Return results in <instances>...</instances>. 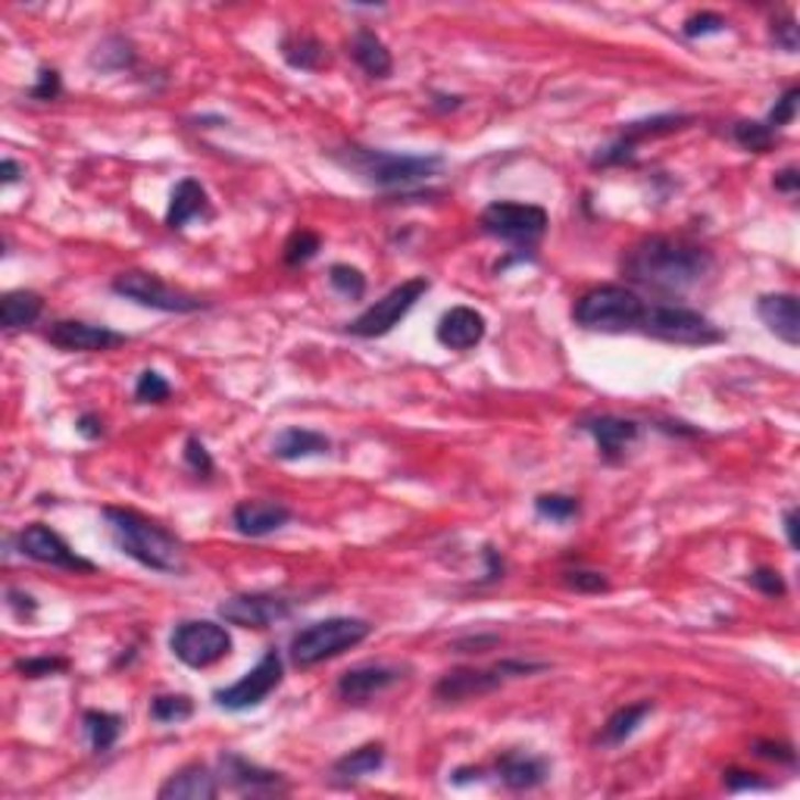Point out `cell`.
<instances>
[{
    "instance_id": "obj_1",
    "label": "cell",
    "mask_w": 800,
    "mask_h": 800,
    "mask_svg": "<svg viewBox=\"0 0 800 800\" xmlns=\"http://www.w3.org/2000/svg\"><path fill=\"white\" fill-rule=\"evenodd\" d=\"M713 254L695 241L654 235L632 244L622 257V276L657 295H681L710 276Z\"/></svg>"
},
{
    "instance_id": "obj_2",
    "label": "cell",
    "mask_w": 800,
    "mask_h": 800,
    "mask_svg": "<svg viewBox=\"0 0 800 800\" xmlns=\"http://www.w3.org/2000/svg\"><path fill=\"white\" fill-rule=\"evenodd\" d=\"M103 522L110 529L113 544L125 557L141 563L144 569H154L163 576H181L185 573V566H188L185 547L169 529H163L160 522L147 520L135 510H122V507H107Z\"/></svg>"
},
{
    "instance_id": "obj_3",
    "label": "cell",
    "mask_w": 800,
    "mask_h": 800,
    "mask_svg": "<svg viewBox=\"0 0 800 800\" xmlns=\"http://www.w3.org/2000/svg\"><path fill=\"white\" fill-rule=\"evenodd\" d=\"M332 160L385 191H391V188L407 191L413 185L435 179L444 166V157L438 154H395V151H373V147H357V144L335 151Z\"/></svg>"
},
{
    "instance_id": "obj_4",
    "label": "cell",
    "mask_w": 800,
    "mask_h": 800,
    "mask_svg": "<svg viewBox=\"0 0 800 800\" xmlns=\"http://www.w3.org/2000/svg\"><path fill=\"white\" fill-rule=\"evenodd\" d=\"M644 310H647V300L638 298L632 288L600 285V288H591L576 300L573 320L588 332L622 335V332H638Z\"/></svg>"
},
{
    "instance_id": "obj_5",
    "label": "cell",
    "mask_w": 800,
    "mask_h": 800,
    "mask_svg": "<svg viewBox=\"0 0 800 800\" xmlns=\"http://www.w3.org/2000/svg\"><path fill=\"white\" fill-rule=\"evenodd\" d=\"M369 635H373V625L357 616H332V620L313 622L291 638V663L298 669H313L363 644Z\"/></svg>"
},
{
    "instance_id": "obj_6",
    "label": "cell",
    "mask_w": 800,
    "mask_h": 800,
    "mask_svg": "<svg viewBox=\"0 0 800 800\" xmlns=\"http://www.w3.org/2000/svg\"><path fill=\"white\" fill-rule=\"evenodd\" d=\"M638 332L666 344H685V347H707L725 338L703 313L679 303H647Z\"/></svg>"
},
{
    "instance_id": "obj_7",
    "label": "cell",
    "mask_w": 800,
    "mask_h": 800,
    "mask_svg": "<svg viewBox=\"0 0 800 800\" xmlns=\"http://www.w3.org/2000/svg\"><path fill=\"white\" fill-rule=\"evenodd\" d=\"M481 232L491 238L507 241L516 251H535L544 235L551 216L538 203H516V200H495L491 207L481 210Z\"/></svg>"
},
{
    "instance_id": "obj_8",
    "label": "cell",
    "mask_w": 800,
    "mask_h": 800,
    "mask_svg": "<svg viewBox=\"0 0 800 800\" xmlns=\"http://www.w3.org/2000/svg\"><path fill=\"white\" fill-rule=\"evenodd\" d=\"M547 663H529V660H503L491 669H454L447 676H441L435 685V698L444 703H460V700L481 698L498 691L503 681L522 679V676H535L544 673Z\"/></svg>"
},
{
    "instance_id": "obj_9",
    "label": "cell",
    "mask_w": 800,
    "mask_h": 800,
    "mask_svg": "<svg viewBox=\"0 0 800 800\" xmlns=\"http://www.w3.org/2000/svg\"><path fill=\"white\" fill-rule=\"evenodd\" d=\"M113 291H116L120 298L138 303V307L160 310V313H198V310H207V300H200L198 295H188V291H181V288H173V285H166L160 276H154V273H141V269L120 273V276L113 279Z\"/></svg>"
},
{
    "instance_id": "obj_10",
    "label": "cell",
    "mask_w": 800,
    "mask_h": 800,
    "mask_svg": "<svg viewBox=\"0 0 800 800\" xmlns=\"http://www.w3.org/2000/svg\"><path fill=\"white\" fill-rule=\"evenodd\" d=\"M432 281L429 279H410L391 288L388 295L381 300H376L369 310H363L360 316L354 322H347V332L354 338H381L388 332H395V325H400V320L416 307L422 300V295H429Z\"/></svg>"
},
{
    "instance_id": "obj_11",
    "label": "cell",
    "mask_w": 800,
    "mask_h": 800,
    "mask_svg": "<svg viewBox=\"0 0 800 800\" xmlns=\"http://www.w3.org/2000/svg\"><path fill=\"white\" fill-rule=\"evenodd\" d=\"M169 651L185 666L207 669V666L225 660L232 654V635L225 632V625L213 620L181 622V625H176V632L169 635Z\"/></svg>"
},
{
    "instance_id": "obj_12",
    "label": "cell",
    "mask_w": 800,
    "mask_h": 800,
    "mask_svg": "<svg viewBox=\"0 0 800 800\" xmlns=\"http://www.w3.org/2000/svg\"><path fill=\"white\" fill-rule=\"evenodd\" d=\"M285 679V663H281V654L276 647H269L266 654L260 657V663L251 669V673H244L235 685H229V688H220L213 700H216V707L222 710H229V713H244V710H254V707H260L263 700L269 698L276 688L281 685Z\"/></svg>"
},
{
    "instance_id": "obj_13",
    "label": "cell",
    "mask_w": 800,
    "mask_h": 800,
    "mask_svg": "<svg viewBox=\"0 0 800 800\" xmlns=\"http://www.w3.org/2000/svg\"><path fill=\"white\" fill-rule=\"evenodd\" d=\"M16 547H20L22 557L29 560L44 563V566H54L63 573H95L98 566L91 560H85L81 554H76L63 535H57L51 525L44 522H32L25 525L20 535H16Z\"/></svg>"
},
{
    "instance_id": "obj_14",
    "label": "cell",
    "mask_w": 800,
    "mask_h": 800,
    "mask_svg": "<svg viewBox=\"0 0 800 800\" xmlns=\"http://www.w3.org/2000/svg\"><path fill=\"white\" fill-rule=\"evenodd\" d=\"M691 122H695L691 116H681V113H663V116H651V120L629 122V125H622L620 138L613 141V144H607L603 151H598L591 163L595 166H622V163H632L641 141L673 135V132H679V129L691 125Z\"/></svg>"
},
{
    "instance_id": "obj_15",
    "label": "cell",
    "mask_w": 800,
    "mask_h": 800,
    "mask_svg": "<svg viewBox=\"0 0 800 800\" xmlns=\"http://www.w3.org/2000/svg\"><path fill=\"white\" fill-rule=\"evenodd\" d=\"M295 610V603L281 595H235V598L222 600L220 616L229 625H241V629H269L276 622L288 620Z\"/></svg>"
},
{
    "instance_id": "obj_16",
    "label": "cell",
    "mask_w": 800,
    "mask_h": 800,
    "mask_svg": "<svg viewBox=\"0 0 800 800\" xmlns=\"http://www.w3.org/2000/svg\"><path fill=\"white\" fill-rule=\"evenodd\" d=\"M47 344H54L57 351H66V354H100V351H113L125 344V335L122 332H113L107 325H91V322H79V320H60L54 322L47 332H44Z\"/></svg>"
},
{
    "instance_id": "obj_17",
    "label": "cell",
    "mask_w": 800,
    "mask_h": 800,
    "mask_svg": "<svg viewBox=\"0 0 800 800\" xmlns=\"http://www.w3.org/2000/svg\"><path fill=\"white\" fill-rule=\"evenodd\" d=\"M403 679V669L398 666H381V663H366L357 669H347L338 679V698L344 703H366L379 698L381 691L395 688Z\"/></svg>"
},
{
    "instance_id": "obj_18",
    "label": "cell",
    "mask_w": 800,
    "mask_h": 800,
    "mask_svg": "<svg viewBox=\"0 0 800 800\" xmlns=\"http://www.w3.org/2000/svg\"><path fill=\"white\" fill-rule=\"evenodd\" d=\"M220 766L222 776H225L229 785H232L235 791H241V795L260 798V795H281V791H288V781H285L281 773L263 769L257 763L238 757V754H222Z\"/></svg>"
},
{
    "instance_id": "obj_19",
    "label": "cell",
    "mask_w": 800,
    "mask_h": 800,
    "mask_svg": "<svg viewBox=\"0 0 800 800\" xmlns=\"http://www.w3.org/2000/svg\"><path fill=\"white\" fill-rule=\"evenodd\" d=\"M232 522L244 538H266L291 522V510L276 500H241L232 513Z\"/></svg>"
},
{
    "instance_id": "obj_20",
    "label": "cell",
    "mask_w": 800,
    "mask_h": 800,
    "mask_svg": "<svg viewBox=\"0 0 800 800\" xmlns=\"http://www.w3.org/2000/svg\"><path fill=\"white\" fill-rule=\"evenodd\" d=\"M485 332H488V322H485L479 310H473V307H454V310H447L438 320L435 338L447 351H473L476 344H481Z\"/></svg>"
},
{
    "instance_id": "obj_21",
    "label": "cell",
    "mask_w": 800,
    "mask_h": 800,
    "mask_svg": "<svg viewBox=\"0 0 800 800\" xmlns=\"http://www.w3.org/2000/svg\"><path fill=\"white\" fill-rule=\"evenodd\" d=\"M581 432H588L595 438L598 451L607 460H620L638 441L641 425L635 420H622V416H591V420H581Z\"/></svg>"
},
{
    "instance_id": "obj_22",
    "label": "cell",
    "mask_w": 800,
    "mask_h": 800,
    "mask_svg": "<svg viewBox=\"0 0 800 800\" xmlns=\"http://www.w3.org/2000/svg\"><path fill=\"white\" fill-rule=\"evenodd\" d=\"M757 316L763 325L785 341L788 347H798L800 344V307L795 295H763L757 300Z\"/></svg>"
},
{
    "instance_id": "obj_23",
    "label": "cell",
    "mask_w": 800,
    "mask_h": 800,
    "mask_svg": "<svg viewBox=\"0 0 800 800\" xmlns=\"http://www.w3.org/2000/svg\"><path fill=\"white\" fill-rule=\"evenodd\" d=\"M216 795H220V781L203 763L181 766L179 773H173L157 791L160 800H213Z\"/></svg>"
},
{
    "instance_id": "obj_24",
    "label": "cell",
    "mask_w": 800,
    "mask_h": 800,
    "mask_svg": "<svg viewBox=\"0 0 800 800\" xmlns=\"http://www.w3.org/2000/svg\"><path fill=\"white\" fill-rule=\"evenodd\" d=\"M191 220H213L210 195L198 179H181L173 195H169V210H166V225L169 229H185Z\"/></svg>"
},
{
    "instance_id": "obj_25",
    "label": "cell",
    "mask_w": 800,
    "mask_h": 800,
    "mask_svg": "<svg viewBox=\"0 0 800 800\" xmlns=\"http://www.w3.org/2000/svg\"><path fill=\"white\" fill-rule=\"evenodd\" d=\"M547 773H551L547 760L529 757V754H520V751L503 754L498 760V766H495V776H498L507 788H513V791H532V788H538V785L547 781Z\"/></svg>"
},
{
    "instance_id": "obj_26",
    "label": "cell",
    "mask_w": 800,
    "mask_h": 800,
    "mask_svg": "<svg viewBox=\"0 0 800 800\" xmlns=\"http://www.w3.org/2000/svg\"><path fill=\"white\" fill-rule=\"evenodd\" d=\"M279 51L285 63L300 73H320L322 66H329V47L310 32H288L281 38Z\"/></svg>"
},
{
    "instance_id": "obj_27",
    "label": "cell",
    "mask_w": 800,
    "mask_h": 800,
    "mask_svg": "<svg viewBox=\"0 0 800 800\" xmlns=\"http://www.w3.org/2000/svg\"><path fill=\"white\" fill-rule=\"evenodd\" d=\"M351 57L357 60V66H360L369 79H388L395 73L391 51H388V44L373 29H360L354 35V41H351Z\"/></svg>"
},
{
    "instance_id": "obj_28",
    "label": "cell",
    "mask_w": 800,
    "mask_h": 800,
    "mask_svg": "<svg viewBox=\"0 0 800 800\" xmlns=\"http://www.w3.org/2000/svg\"><path fill=\"white\" fill-rule=\"evenodd\" d=\"M332 451V441L313 429H285L279 438L273 441V457L279 460H307V457H325Z\"/></svg>"
},
{
    "instance_id": "obj_29",
    "label": "cell",
    "mask_w": 800,
    "mask_h": 800,
    "mask_svg": "<svg viewBox=\"0 0 800 800\" xmlns=\"http://www.w3.org/2000/svg\"><path fill=\"white\" fill-rule=\"evenodd\" d=\"M44 313V298L38 291H7L0 300V322H3V332H20L35 325Z\"/></svg>"
},
{
    "instance_id": "obj_30",
    "label": "cell",
    "mask_w": 800,
    "mask_h": 800,
    "mask_svg": "<svg viewBox=\"0 0 800 800\" xmlns=\"http://www.w3.org/2000/svg\"><path fill=\"white\" fill-rule=\"evenodd\" d=\"M385 766V744H363L357 751L344 754L341 760H335L332 766V776L338 781H357L379 773Z\"/></svg>"
},
{
    "instance_id": "obj_31",
    "label": "cell",
    "mask_w": 800,
    "mask_h": 800,
    "mask_svg": "<svg viewBox=\"0 0 800 800\" xmlns=\"http://www.w3.org/2000/svg\"><path fill=\"white\" fill-rule=\"evenodd\" d=\"M654 713V703L651 700H641V703H629V707H620L607 725H603V732H600V744H607V747H613V744H622V741H629L635 732H638V725L647 716Z\"/></svg>"
},
{
    "instance_id": "obj_32",
    "label": "cell",
    "mask_w": 800,
    "mask_h": 800,
    "mask_svg": "<svg viewBox=\"0 0 800 800\" xmlns=\"http://www.w3.org/2000/svg\"><path fill=\"white\" fill-rule=\"evenodd\" d=\"M81 725H85V735L91 741V751H95V754L113 751V744H116L122 735V716L107 713V710H88V713L81 716Z\"/></svg>"
},
{
    "instance_id": "obj_33",
    "label": "cell",
    "mask_w": 800,
    "mask_h": 800,
    "mask_svg": "<svg viewBox=\"0 0 800 800\" xmlns=\"http://www.w3.org/2000/svg\"><path fill=\"white\" fill-rule=\"evenodd\" d=\"M132 63H135L132 41L120 38V35H113V38H107L103 44H98V51H95V57H91V66H95V69H103V73H116V69H125V66H132Z\"/></svg>"
},
{
    "instance_id": "obj_34",
    "label": "cell",
    "mask_w": 800,
    "mask_h": 800,
    "mask_svg": "<svg viewBox=\"0 0 800 800\" xmlns=\"http://www.w3.org/2000/svg\"><path fill=\"white\" fill-rule=\"evenodd\" d=\"M322 251V238L316 232H310V229H298V232H291V238L285 241V266H291V269H298V266H307V263L313 260L316 254Z\"/></svg>"
},
{
    "instance_id": "obj_35",
    "label": "cell",
    "mask_w": 800,
    "mask_h": 800,
    "mask_svg": "<svg viewBox=\"0 0 800 800\" xmlns=\"http://www.w3.org/2000/svg\"><path fill=\"white\" fill-rule=\"evenodd\" d=\"M195 716V700L185 695H160L151 700V720L160 725H173V722H185Z\"/></svg>"
},
{
    "instance_id": "obj_36",
    "label": "cell",
    "mask_w": 800,
    "mask_h": 800,
    "mask_svg": "<svg viewBox=\"0 0 800 800\" xmlns=\"http://www.w3.org/2000/svg\"><path fill=\"white\" fill-rule=\"evenodd\" d=\"M535 513H538L541 520L566 525V522H573L579 516L581 503L579 498H569V495H538L535 498Z\"/></svg>"
},
{
    "instance_id": "obj_37",
    "label": "cell",
    "mask_w": 800,
    "mask_h": 800,
    "mask_svg": "<svg viewBox=\"0 0 800 800\" xmlns=\"http://www.w3.org/2000/svg\"><path fill=\"white\" fill-rule=\"evenodd\" d=\"M732 135L744 151H754V154H766L776 144V132L766 122H738L732 129Z\"/></svg>"
},
{
    "instance_id": "obj_38",
    "label": "cell",
    "mask_w": 800,
    "mask_h": 800,
    "mask_svg": "<svg viewBox=\"0 0 800 800\" xmlns=\"http://www.w3.org/2000/svg\"><path fill=\"white\" fill-rule=\"evenodd\" d=\"M329 281H332V288L344 295V298L351 300H360L366 295V276H363L357 266H347V263H335L332 269H329Z\"/></svg>"
},
{
    "instance_id": "obj_39",
    "label": "cell",
    "mask_w": 800,
    "mask_h": 800,
    "mask_svg": "<svg viewBox=\"0 0 800 800\" xmlns=\"http://www.w3.org/2000/svg\"><path fill=\"white\" fill-rule=\"evenodd\" d=\"M173 395V385L157 369H144L135 381V400L138 403H166Z\"/></svg>"
},
{
    "instance_id": "obj_40",
    "label": "cell",
    "mask_w": 800,
    "mask_h": 800,
    "mask_svg": "<svg viewBox=\"0 0 800 800\" xmlns=\"http://www.w3.org/2000/svg\"><path fill=\"white\" fill-rule=\"evenodd\" d=\"M13 669L22 679H47V676H60L69 669L66 657H25V660L13 663Z\"/></svg>"
},
{
    "instance_id": "obj_41",
    "label": "cell",
    "mask_w": 800,
    "mask_h": 800,
    "mask_svg": "<svg viewBox=\"0 0 800 800\" xmlns=\"http://www.w3.org/2000/svg\"><path fill=\"white\" fill-rule=\"evenodd\" d=\"M725 29H729V22L722 20L720 13H710V10L695 13L691 20H685V25H681L685 38H707V35H720Z\"/></svg>"
},
{
    "instance_id": "obj_42",
    "label": "cell",
    "mask_w": 800,
    "mask_h": 800,
    "mask_svg": "<svg viewBox=\"0 0 800 800\" xmlns=\"http://www.w3.org/2000/svg\"><path fill=\"white\" fill-rule=\"evenodd\" d=\"M798 100H800V88H788L779 100H776V107L769 110V120L766 125L776 132V129H785V125H791L795 116H798Z\"/></svg>"
},
{
    "instance_id": "obj_43",
    "label": "cell",
    "mask_w": 800,
    "mask_h": 800,
    "mask_svg": "<svg viewBox=\"0 0 800 800\" xmlns=\"http://www.w3.org/2000/svg\"><path fill=\"white\" fill-rule=\"evenodd\" d=\"M563 581L573 588V591H581V595H600L610 588V581L603 573H591V569H569L563 573Z\"/></svg>"
},
{
    "instance_id": "obj_44",
    "label": "cell",
    "mask_w": 800,
    "mask_h": 800,
    "mask_svg": "<svg viewBox=\"0 0 800 800\" xmlns=\"http://www.w3.org/2000/svg\"><path fill=\"white\" fill-rule=\"evenodd\" d=\"M185 463L191 466L195 476H203V479L213 476V469H216V466H213V457H210V451H207V444L200 438L185 441Z\"/></svg>"
},
{
    "instance_id": "obj_45",
    "label": "cell",
    "mask_w": 800,
    "mask_h": 800,
    "mask_svg": "<svg viewBox=\"0 0 800 800\" xmlns=\"http://www.w3.org/2000/svg\"><path fill=\"white\" fill-rule=\"evenodd\" d=\"M747 581H751V588H757V591L766 595V598H785V595H788V585H785V579H781L776 569H766V566L754 569V573L747 576Z\"/></svg>"
},
{
    "instance_id": "obj_46",
    "label": "cell",
    "mask_w": 800,
    "mask_h": 800,
    "mask_svg": "<svg viewBox=\"0 0 800 800\" xmlns=\"http://www.w3.org/2000/svg\"><path fill=\"white\" fill-rule=\"evenodd\" d=\"M773 41H776V47L785 51V54H798L800 47V38H798V22L795 16H785V20L773 22Z\"/></svg>"
},
{
    "instance_id": "obj_47",
    "label": "cell",
    "mask_w": 800,
    "mask_h": 800,
    "mask_svg": "<svg viewBox=\"0 0 800 800\" xmlns=\"http://www.w3.org/2000/svg\"><path fill=\"white\" fill-rule=\"evenodd\" d=\"M63 85H60V73L57 69H41L38 73V81L32 85V91H29V98L32 100H57L60 98Z\"/></svg>"
},
{
    "instance_id": "obj_48",
    "label": "cell",
    "mask_w": 800,
    "mask_h": 800,
    "mask_svg": "<svg viewBox=\"0 0 800 800\" xmlns=\"http://www.w3.org/2000/svg\"><path fill=\"white\" fill-rule=\"evenodd\" d=\"M754 754H757V757H766V760L785 763V766H795V763H798L795 747H791V744H776V741H757V744H754Z\"/></svg>"
},
{
    "instance_id": "obj_49",
    "label": "cell",
    "mask_w": 800,
    "mask_h": 800,
    "mask_svg": "<svg viewBox=\"0 0 800 800\" xmlns=\"http://www.w3.org/2000/svg\"><path fill=\"white\" fill-rule=\"evenodd\" d=\"M725 788H729V791H769L773 785H769V781L757 779L754 773H744V769H729V773H725Z\"/></svg>"
},
{
    "instance_id": "obj_50",
    "label": "cell",
    "mask_w": 800,
    "mask_h": 800,
    "mask_svg": "<svg viewBox=\"0 0 800 800\" xmlns=\"http://www.w3.org/2000/svg\"><path fill=\"white\" fill-rule=\"evenodd\" d=\"M7 603L20 613V616H35L38 613V600L32 598V595H25L20 588H10L7 591Z\"/></svg>"
},
{
    "instance_id": "obj_51",
    "label": "cell",
    "mask_w": 800,
    "mask_h": 800,
    "mask_svg": "<svg viewBox=\"0 0 800 800\" xmlns=\"http://www.w3.org/2000/svg\"><path fill=\"white\" fill-rule=\"evenodd\" d=\"M76 432L88 441L103 438V420H100L98 413H81L79 420H76Z\"/></svg>"
},
{
    "instance_id": "obj_52",
    "label": "cell",
    "mask_w": 800,
    "mask_h": 800,
    "mask_svg": "<svg viewBox=\"0 0 800 800\" xmlns=\"http://www.w3.org/2000/svg\"><path fill=\"white\" fill-rule=\"evenodd\" d=\"M800 188V173L795 166H785L781 173H776V191L781 195H798Z\"/></svg>"
},
{
    "instance_id": "obj_53",
    "label": "cell",
    "mask_w": 800,
    "mask_h": 800,
    "mask_svg": "<svg viewBox=\"0 0 800 800\" xmlns=\"http://www.w3.org/2000/svg\"><path fill=\"white\" fill-rule=\"evenodd\" d=\"M485 779V769H476V766H460V769H454L451 773V781L454 785H473V781H481Z\"/></svg>"
},
{
    "instance_id": "obj_54",
    "label": "cell",
    "mask_w": 800,
    "mask_h": 800,
    "mask_svg": "<svg viewBox=\"0 0 800 800\" xmlns=\"http://www.w3.org/2000/svg\"><path fill=\"white\" fill-rule=\"evenodd\" d=\"M781 525H785V538H788V544H791V551H798V510L791 507V510H785V520H781Z\"/></svg>"
},
{
    "instance_id": "obj_55",
    "label": "cell",
    "mask_w": 800,
    "mask_h": 800,
    "mask_svg": "<svg viewBox=\"0 0 800 800\" xmlns=\"http://www.w3.org/2000/svg\"><path fill=\"white\" fill-rule=\"evenodd\" d=\"M485 560H488V576H485V581L503 579V560H500V554L495 547H485Z\"/></svg>"
},
{
    "instance_id": "obj_56",
    "label": "cell",
    "mask_w": 800,
    "mask_h": 800,
    "mask_svg": "<svg viewBox=\"0 0 800 800\" xmlns=\"http://www.w3.org/2000/svg\"><path fill=\"white\" fill-rule=\"evenodd\" d=\"M20 176H22L20 163L10 160V157L0 163V181H3V185H13V181H20Z\"/></svg>"
}]
</instances>
